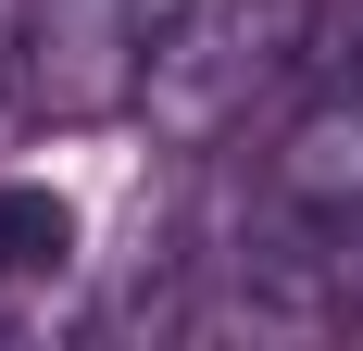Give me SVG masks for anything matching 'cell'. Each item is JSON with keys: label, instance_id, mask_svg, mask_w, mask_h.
<instances>
[{"label": "cell", "instance_id": "obj_1", "mask_svg": "<svg viewBox=\"0 0 363 351\" xmlns=\"http://www.w3.org/2000/svg\"><path fill=\"white\" fill-rule=\"evenodd\" d=\"M326 50V0H176V26L150 50V139L225 151L263 101H289Z\"/></svg>", "mask_w": 363, "mask_h": 351}, {"label": "cell", "instance_id": "obj_4", "mask_svg": "<svg viewBox=\"0 0 363 351\" xmlns=\"http://www.w3.org/2000/svg\"><path fill=\"white\" fill-rule=\"evenodd\" d=\"M351 75H363V38H351Z\"/></svg>", "mask_w": 363, "mask_h": 351}, {"label": "cell", "instance_id": "obj_2", "mask_svg": "<svg viewBox=\"0 0 363 351\" xmlns=\"http://www.w3.org/2000/svg\"><path fill=\"white\" fill-rule=\"evenodd\" d=\"M176 26V0H13L0 26V113L13 126H125L150 101V50Z\"/></svg>", "mask_w": 363, "mask_h": 351}, {"label": "cell", "instance_id": "obj_3", "mask_svg": "<svg viewBox=\"0 0 363 351\" xmlns=\"http://www.w3.org/2000/svg\"><path fill=\"white\" fill-rule=\"evenodd\" d=\"M75 264V201L63 188H0V276H63Z\"/></svg>", "mask_w": 363, "mask_h": 351}]
</instances>
